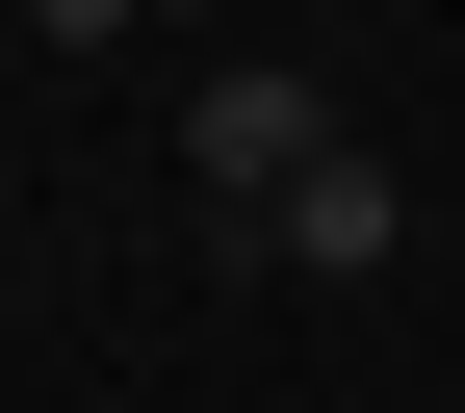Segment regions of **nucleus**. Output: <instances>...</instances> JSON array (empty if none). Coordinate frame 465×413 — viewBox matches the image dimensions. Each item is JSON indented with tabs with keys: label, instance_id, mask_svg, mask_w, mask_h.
Listing matches in <instances>:
<instances>
[{
	"label": "nucleus",
	"instance_id": "nucleus-1",
	"mask_svg": "<svg viewBox=\"0 0 465 413\" xmlns=\"http://www.w3.org/2000/svg\"><path fill=\"white\" fill-rule=\"evenodd\" d=\"M182 155H207L232 207H284V182H311V155H336V78H311V52H232V78L182 103Z\"/></svg>",
	"mask_w": 465,
	"mask_h": 413
},
{
	"label": "nucleus",
	"instance_id": "nucleus-2",
	"mask_svg": "<svg viewBox=\"0 0 465 413\" xmlns=\"http://www.w3.org/2000/svg\"><path fill=\"white\" fill-rule=\"evenodd\" d=\"M259 259H284V284H388V259H414V182H388V155H362V130H336V155H311V182H284V207H259Z\"/></svg>",
	"mask_w": 465,
	"mask_h": 413
},
{
	"label": "nucleus",
	"instance_id": "nucleus-3",
	"mask_svg": "<svg viewBox=\"0 0 465 413\" xmlns=\"http://www.w3.org/2000/svg\"><path fill=\"white\" fill-rule=\"evenodd\" d=\"M104 26H207V0H52V52H104Z\"/></svg>",
	"mask_w": 465,
	"mask_h": 413
}]
</instances>
